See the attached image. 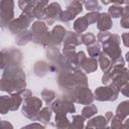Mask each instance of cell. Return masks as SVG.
I'll return each instance as SVG.
<instances>
[{
    "label": "cell",
    "instance_id": "obj_11",
    "mask_svg": "<svg viewBox=\"0 0 129 129\" xmlns=\"http://www.w3.org/2000/svg\"><path fill=\"white\" fill-rule=\"evenodd\" d=\"M14 19V1L13 0H0V25L2 27Z\"/></svg>",
    "mask_w": 129,
    "mask_h": 129
},
{
    "label": "cell",
    "instance_id": "obj_29",
    "mask_svg": "<svg viewBox=\"0 0 129 129\" xmlns=\"http://www.w3.org/2000/svg\"><path fill=\"white\" fill-rule=\"evenodd\" d=\"M97 112H98V109H97L96 105H94V104L91 103V104L86 105L84 107V109L82 110V116L85 119H89V118L93 117Z\"/></svg>",
    "mask_w": 129,
    "mask_h": 129
},
{
    "label": "cell",
    "instance_id": "obj_8",
    "mask_svg": "<svg viewBox=\"0 0 129 129\" xmlns=\"http://www.w3.org/2000/svg\"><path fill=\"white\" fill-rule=\"evenodd\" d=\"M67 9L61 11L58 20L61 22H69L73 20L78 14L83 11V0H66Z\"/></svg>",
    "mask_w": 129,
    "mask_h": 129
},
{
    "label": "cell",
    "instance_id": "obj_33",
    "mask_svg": "<svg viewBox=\"0 0 129 129\" xmlns=\"http://www.w3.org/2000/svg\"><path fill=\"white\" fill-rule=\"evenodd\" d=\"M120 24L123 28H129V6L125 5L124 7V13L121 16Z\"/></svg>",
    "mask_w": 129,
    "mask_h": 129
},
{
    "label": "cell",
    "instance_id": "obj_3",
    "mask_svg": "<svg viewBox=\"0 0 129 129\" xmlns=\"http://www.w3.org/2000/svg\"><path fill=\"white\" fill-rule=\"evenodd\" d=\"M30 32L32 35V41L35 43H39L43 46L48 45L49 39V31L47 29V25L45 22L41 20H37L32 23Z\"/></svg>",
    "mask_w": 129,
    "mask_h": 129
},
{
    "label": "cell",
    "instance_id": "obj_47",
    "mask_svg": "<svg viewBox=\"0 0 129 129\" xmlns=\"http://www.w3.org/2000/svg\"><path fill=\"white\" fill-rule=\"evenodd\" d=\"M24 1H25V2H27V3H29V2H31L32 0H24Z\"/></svg>",
    "mask_w": 129,
    "mask_h": 129
},
{
    "label": "cell",
    "instance_id": "obj_18",
    "mask_svg": "<svg viewBox=\"0 0 129 129\" xmlns=\"http://www.w3.org/2000/svg\"><path fill=\"white\" fill-rule=\"evenodd\" d=\"M80 68H81V70H83L87 74L93 73L98 68V60L95 57H91V56L90 57H87L86 56L84 58V60L81 62Z\"/></svg>",
    "mask_w": 129,
    "mask_h": 129
},
{
    "label": "cell",
    "instance_id": "obj_25",
    "mask_svg": "<svg viewBox=\"0 0 129 129\" xmlns=\"http://www.w3.org/2000/svg\"><path fill=\"white\" fill-rule=\"evenodd\" d=\"M55 126L57 128H70L71 123L64 113H55Z\"/></svg>",
    "mask_w": 129,
    "mask_h": 129
},
{
    "label": "cell",
    "instance_id": "obj_35",
    "mask_svg": "<svg viewBox=\"0 0 129 129\" xmlns=\"http://www.w3.org/2000/svg\"><path fill=\"white\" fill-rule=\"evenodd\" d=\"M84 4L88 11H97L100 9L98 0H85Z\"/></svg>",
    "mask_w": 129,
    "mask_h": 129
},
{
    "label": "cell",
    "instance_id": "obj_10",
    "mask_svg": "<svg viewBox=\"0 0 129 129\" xmlns=\"http://www.w3.org/2000/svg\"><path fill=\"white\" fill-rule=\"evenodd\" d=\"M70 96L74 102L82 105H89L94 101V95L88 86H78L70 92Z\"/></svg>",
    "mask_w": 129,
    "mask_h": 129
},
{
    "label": "cell",
    "instance_id": "obj_37",
    "mask_svg": "<svg viewBox=\"0 0 129 129\" xmlns=\"http://www.w3.org/2000/svg\"><path fill=\"white\" fill-rule=\"evenodd\" d=\"M110 121H111V127H112V128H123V124H122L123 120H121V119H120L119 117H117L116 115L113 116Z\"/></svg>",
    "mask_w": 129,
    "mask_h": 129
},
{
    "label": "cell",
    "instance_id": "obj_27",
    "mask_svg": "<svg viewBox=\"0 0 129 129\" xmlns=\"http://www.w3.org/2000/svg\"><path fill=\"white\" fill-rule=\"evenodd\" d=\"M30 41H32V35H31L30 30H25V31L17 34L16 43L18 45H24V44H27Z\"/></svg>",
    "mask_w": 129,
    "mask_h": 129
},
{
    "label": "cell",
    "instance_id": "obj_9",
    "mask_svg": "<svg viewBox=\"0 0 129 129\" xmlns=\"http://www.w3.org/2000/svg\"><path fill=\"white\" fill-rule=\"evenodd\" d=\"M119 92H120L119 89L116 86H114L112 83H110L107 86L97 88L94 93V99L100 102H104V101L113 102L117 100Z\"/></svg>",
    "mask_w": 129,
    "mask_h": 129
},
{
    "label": "cell",
    "instance_id": "obj_5",
    "mask_svg": "<svg viewBox=\"0 0 129 129\" xmlns=\"http://www.w3.org/2000/svg\"><path fill=\"white\" fill-rule=\"evenodd\" d=\"M22 101H23L22 111H21L22 115L24 117H26L27 119H30V120L34 121L35 116L37 115L38 111L42 107V101L39 98L34 97L32 95L23 98Z\"/></svg>",
    "mask_w": 129,
    "mask_h": 129
},
{
    "label": "cell",
    "instance_id": "obj_22",
    "mask_svg": "<svg viewBox=\"0 0 129 129\" xmlns=\"http://www.w3.org/2000/svg\"><path fill=\"white\" fill-rule=\"evenodd\" d=\"M12 97L10 96H0V114H7L12 111Z\"/></svg>",
    "mask_w": 129,
    "mask_h": 129
},
{
    "label": "cell",
    "instance_id": "obj_6",
    "mask_svg": "<svg viewBox=\"0 0 129 129\" xmlns=\"http://www.w3.org/2000/svg\"><path fill=\"white\" fill-rule=\"evenodd\" d=\"M22 59V53L18 49L4 48L0 51V70L12 66H19Z\"/></svg>",
    "mask_w": 129,
    "mask_h": 129
},
{
    "label": "cell",
    "instance_id": "obj_34",
    "mask_svg": "<svg viewBox=\"0 0 129 129\" xmlns=\"http://www.w3.org/2000/svg\"><path fill=\"white\" fill-rule=\"evenodd\" d=\"M95 42H96V36L93 33L87 32V33H84L82 35V43H84L85 45L89 46Z\"/></svg>",
    "mask_w": 129,
    "mask_h": 129
},
{
    "label": "cell",
    "instance_id": "obj_20",
    "mask_svg": "<svg viewBox=\"0 0 129 129\" xmlns=\"http://www.w3.org/2000/svg\"><path fill=\"white\" fill-rule=\"evenodd\" d=\"M51 112L52 110L50 109V107L46 106V107H43L42 109H40L37 113V115L35 116L34 118V121H37V122H40V123H48L50 118H51Z\"/></svg>",
    "mask_w": 129,
    "mask_h": 129
},
{
    "label": "cell",
    "instance_id": "obj_41",
    "mask_svg": "<svg viewBox=\"0 0 129 129\" xmlns=\"http://www.w3.org/2000/svg\"><path fill=\"white\" fill-rule=\"evenodd\" d=\"M110 3H114V4H125V5H128V0H109Z\"/></svg>",
    "mask_w": 129,
    "mask_h": 129
},
{
    "label": "cell",
    "instance_id": "obj_19",
    "mask_svg": "<svg viewBox=\"0 0 129 129\" xmlns=\"http://www.w3.org/2000/svg\"><path fill=\"white\" fill-rule=\"evenodd\" d=\"M34 73H35V75L36 76H38V77H43L44 75H46L49 71H52V72H56V70H55V68L50 63V64H48V63H46V62H44V61H37L36 63H35V66H34Z\"/></svg>",
    "mask_w": 129,
    "mask_h": 129
},
{
    "label": "cell",
    "instance_id": "obj_30",
    "mask_svg": "<svg viewBox=\"0 0 129 129\" xmlns=\"http://www.w3.org/2000/svg\"><path fill=\"white\" fill-rule=\"evenodd\" d=\"M41 97H42L43 101H44L47 105H49V104L55 99L56 95H55V93H54L53 91L48 90V89H44V90L41 92Z\"/></svg>",
    "mask_w": 129,
    "mask_h": 129
},
{
    "label": "cell",
    "instance_id": "obj_39",
    "mask_svg": "<svg viewBox=\"0 0 129 129\" xmlns=\"http://www.w3.org/2000/svg\"><path fill=\"white\" fill-rule=\"evenodd\" d=\"M8 127H9V128H13L12 124H10L9 122L0 120V128H8Z\"/></svg>",
    "mask_w": 129,
    "mask_h": 129
},
{
    "label": "cell",
    "instance_id": "obj_46",
    "mask_svg": "<svg viewBox=\"0 0 129 129\" xmlns=\"http://www.w3.org/2000/svg\"><path fill=\"white\" fill-rule=\"evenodd\" d=\"M101 1H102V3H103L104 5H108V4H110L109 0H101Z\"/></svg>",
    "mask_w": 129,
    "mask_h": 129
},
{
    "label": "cell",
    "instance_id": "obj_7",
    "mask_svg": "<svg viewBox=\"0 0 129 129\" xmlns=\"http://www.w3.org/2000/svg\"><path fill=\"white\" fill-rule=\"evenodd\" d=\"M50 109L54 112V113H75L76 112V108L74 105V101L72 100L70 94H66L59 98H57L56 100L52 101L50 104Z\"/></svg>",
    "mask_w": 129,
    "mask_h": 129
},
{
    "label": "cell",
    "instance_id": "obj_17",
    "mask_svg": "<svg viewBox=\"0 0 129 129\" xmlns=\"http://www.w3.org/2000/svg\"><path fill=\"white\" fill-rule=\"evenodd\" d=\"M62 40H63V44L78 46L82 43V35H80V33H77V32L67 31Z\"/></svg>",
    "mask_w": 129,
    "mask_h": 129
},
{
    "label": "cell",
    "instance_id": "obj_28",
    "mask_svg": "<svg viewBox=\"0 0 129 129\" xmlns=\"http://www.w3.org/2000/svg\"><path fill=\"white\" fill-rule=\"evenodd\" d=\"M123 13H124V7H122V5L120 4H113L109 7V10H108V14L110 15L111 18L121 17Z\"/></svg>",
    "mask_w": 129,
    "mask_h": 129
},
{
    "label": "cell",
    "instance_id": "obj_43",
    "mask_svg": "<svg viewBox=\"0 0 129 129\" xmlns=\"http://www.w3.org/2000/svg\"><path fill=\"white\" fill-rule=\"evenodd\" d=\"M26 5H27V2H25L24 0H18V6L21 10H23Z\"/></svg>",
    "mask_w": 129,
    "mask_h": 129
},
{
    "label": "cell",
    "instance_id": "obj_26",
    "mask_svg": "<svg viewBox=\"0 0 129 129\" xmlns=\"http://www.w3.org/2000/svg\"><path fill=\"white\" fill-rule=\"evenodd\" d=\"M89 26V23L88 21L86 20V18L83 16V17H79L75 20L74 22V30L77 32V33H82L84 32Z\"/></svg>",
    "mask_w": 129,
    "mask_h": 129
},
{
    "label": "cell",
    "instance_id": "obj_4",
    "mask_svg": "<svg viewBox=\"0 0 129 129\" xmlns=\"http://www.w3.org/2000/svg\"><path fill=\"white\" fill-rule=\"evenodd\" d=\"M120 36L117 34H110V36L102 42L103 51L114 61L115 59L121 57L122 50L120 48Z\"/></svg>",
    "mask_w": 129,
    "mask_h": 129
},
{
    "label": "cell",
    "instance_id": "obj_13",
    "mask_svg": "<svg viewBox=\"0 0 129 129\" xmlns=\"http://www.w3.org/2000/svg\"><path fill=\"white\" fill-rule=\"evenodd\" d=\"M61 11H62L61 7L57 2H52L48 4L45 8V12L43 15L46 25H52L55 20H58V17Z\"/></svg>",
    "mask_w": 129,
    "mask_h": 129
},
{
    "label": "cell",
    "instance_id": "obj_21",
    "mask_svg": "<svg viewBox=\"0 0 129 129\" xmlns=\"http://www.w3.org/2000/svg\"><path fill=\"white\" fill-rule=\"evenodd\" d=\"M98 56H99L98 57V64H100L101 70L104 73L110 71V69L112 68V64H113V60L104 51H101Z\"/></svg>",
    "mask_w": 129,
    "mask_h": 129
},
{
    "label": "cell",
    "instance_id": "obj_15",
    "mask_svg": "<svg viewBox=\"0 0 129 129\" xmlns=\"http://www.w3.org/2000/svg\"><path fill=\"white\" fill-rule=\"evenodd\" d=\"M48 1L49 0H32L31 2H29L31 4L34 17H36L38 19L43 18L45 8L48 5Z\"/></svg>",
    "mask_w": 129,
    "mask_h": 129
},
{
    "label": "cell",
    "instance_id": "obj_31",
    "mask_svg": "<svg viewBox=\"0 0 129 129\" xmlns=\"http://www.w3.org/2000/svg\"><path fill=\"white\" fill-rule=\"evenodd\" d=\"M85 120L86 119L82 115H73V122L71 123L70 128H76V129L83 128Z\"/></svg>",
    "mask_w": 129,
    "mask_h": 129
},
{
    "label": "cell",
    "instance_id": "obj_23",
    "mask_svg": "<svg viewBox=\"0 0 129 129\" xmlns=\"http://www.w3.org/2000/svg\"><path fill=\"white\" fill-rule=\"evenodd\" d=\"M107 124H108V121L104 116H97L89 120L86 127L87 128H105L107 127Z\"/></svg>",
    "mask_w": 129,
    "mask_h": 129
},
{
    "label": "cell",
    "instance_id": "obj_42",
    "mask_svg": "<svg viewBox=\"0 0 129 129\" xmlns=\"http://www.w3.org/2000/svg\"><path fill=\"white\" fill-rule=\"evenodd\" d=\"M128 36H129V34L127 33V32H125V33H123L122 34V38H123V43H124V45L127 47L129 44H128Z\"/></svg>",
    "mask_w": 129,
    "mask_h": 129
},
{
    "label": "cell",
    "instance_id": "obj_36",
    "mask_svg": "<svg viewBox=\"0 0 129 129\" xmlns=\"http://www.w3.org/2000/svg\"><path fill=\"white\" fill-rule=\"evenodd\" d=\"M99 12L98 11H90L89 13H87L86 15H84V17L86 18V20L88 21L89 25L93 24V23H96L97 22V19L99 17Z\"/></svg>",
    "mask_w": 129,
    "mask_h": 129
},
{
    "label": "cell",
    "instance_id": "obj_14",
    "mask_svg": "<svg viewBox=\"0 0 129 129\" xmlns=\"http://www.w3.org/2000/svg\"><path fill=\"white\" fill-rule=\"evenodd\" d=\"M67 30L61 25H56L49 31V39H48V46H57L63 39Z\"/></svg>",
    "mask_w": 129,
    "mask_h": 129
},
{
    "label": "cell",
    "instance_id": "obj_24",
    "mask_svg": "<svg viewBox=\"0 0 129 129\" xmlns=\"http://www.w3.org/2000/svg\"><path fill=\"white\" fill-rule=\"evenodd\" d=\"M128 114H129V102L126 100V101L121 102L118 105V107L116 109V114L115 115L117 117H119L121 120L124 121L127 118Z\"/></svg>",
    "mask_w": 129,
    "mask_h": 129
},
{
    "label": "cell",
    "instance_id": "obj_38",
    "mask_svg": "<svg viewBox=\"0 0 129 129\" xmlns=\"http://www.w3.org/2000/svg\"><path fill=\"white\" fill-rule=\"evenodd\" d=\"M110 34H111V32H109V31H100L97 35V39L99 40L100 43H102L104 40H106L110 36Z\"/></svg>",
    "mask_w": 129,
    "mask_h": 129
},
{
    "label": "cell",
    "instance_id": "obj_45",
    "mask_svg": "<svg viewBox=\"0 0 129 129\" xmlns=\"http://www.w3.org/2000/svg\"><path fill=\"white\" fill-rule=\"evenodd\" d=\"M112 117H113V113H112V112H107L106 115H105V118H106V120H107L108 122L111 120Z\"/></svg>",
    "mask_w": 129,
    "mask_h": 129
},
{
    "label": "cell",
    "instance_id": "obj_32",
    "mask_svg": "<svg viewBox=\"0 0 129 129\" xmlns=\"http://www.w3.org/2000/svg\"><path fill=\"white\" fill-rule=\"evenodd\" d=\"M87 50H88V53H89V55L91 57H96L101 52V45H100L99 42H97V43L95 42V43L89 45L88 48H87Z\"/></svg>",
    "mask_w": 129,
    "mask_h": 129
},
{
    "label": "cell",
    "instance_id": "obj_12",
    "mask_svg": "<svg viewBox=\"0 0 129 129\" xmlns=\"http://www.w3.org/2000/svg\"><path fill=\"white\" fill-rule=\"evenodd\" d=\"M32 17H30L29 15H27L26 13L22 12L18 18L13 19L9 24H8V28L9 30L13 33V34H19L25 30H27L29 24L32 22Z\"/></svg>",
    "mask_w": 129,
    "mask_h": 129
},
{
    "label": "cell",
    "instance_id": "obj_40",
    "mask_svg": "<svg viewBox=\"0 0 129 129\" xmlns=\"http://www.w3.org/2000/svg\"><path fill=\"white\" fill-rule=\"evenodd\" d=\"M128 90H129V86H128V84H126V85H124L121 89H120V91H121V93L125 96V97H127L128 96Z\"/></svg>",
    "mask_w": 129,
    "mask_h": 129
},
{
    "label": "cell",
    "instance_id": "obj_16",
    "mask_svg": "<svg viewBox=\"0 0 129 129\" xmlns=\"http://www.w3.org/2000/svg\"><path fill=\"white\" fill-rule=\"evenodd\" d=\"M112 19L108 13H100L97 19V27L100 31H108L112 28Z\"/></svg>",
    "mask_w": 129,
    "mask_h": 129
},
{
    "label": "cell",
    "instance_id": "obj_44",
    "mask_svg": "<svg viewBox=\"0 0 129 129\" xmlns=\"http://www.w3.org/2000/svg\"><path fill=\"white\" fill-rule=\"evenodd\" d=\"M29 127H37V128H43V126L41 124H38V123H34V124H29L27 126H25V128H29Z\"/></svg>",
    "mask_w": 129,
    "mask_h": 129
},
{
    "label": "cell",
    "instance_id": "obj_1",
    "mask_svg": "<svg viewBox=\"0 0 129 129\" xmlns=\"http://www.w3.org/2000/svg\"><path fill=\"white\" fill-rule=\"evenodd\" d=\"M25 88V74L18 66L4 69L0 80V91L7 92L8 94H20Z\"/></svg>",
    "mask_w": 129,
    "mask_h": 129
},
{
    "label": "cell",
    "instance_id": "obj_2",
    "mask_svg": "<svg viewBox=\"0 0 129 129\" xmlns=\"http://www.w3.org/2000/svg\"><path fill=\"white\" fill-rule=\"evenodd\" d=\"M57 84L62 90L70 93L78 86H88V79L79 68L75 71L58 73Z\"/></svg>",
    "mask_w": 129,
    "mask_h": 129
}]
</instances>
